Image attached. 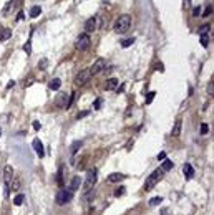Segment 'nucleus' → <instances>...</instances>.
I'll return each mask as SVG.
<instances>
[{"mask_svg":"<svg viewBox=\"0 0 214 215\" xmlns=\"http://www.w3.org/2000/svg\"><path fill=\"white\" fill-rule=\"evenodd\" d=\"M129 27H131V17L129 15H121V17H118V20L114 22V32L120 35L125 33Z\"/></svg>","mask_w":214,"mask_h":215,"instance_id":"obj_1","label":"nucleus"},{"mask_svg":"<svg viewBox=\"0 0 214 215\" xmlns=\"http://www.w3.org/2000/svg\"><path fill=\"white\" fill-rule=\"evenodd\" d=\"M163 175H164V172H163L161 169H156L153 174L146 179V182H144V190H151V189H154V185L163 179Z\"/></svg>","mask_w":214,"mask_h":215,"instance_id":"obj_2","label":"nucleus"},{"mask_svg":"<svg viewBox=\"0 0 214 215\" xmlns=\"http://www.w3.org/2000/svg\"><path fill=\"white\" fill-rule=\"evenodd\" d=\"M72 199H73V192L68 190V189H60L58 194H57V204H58V205H65V204H68Z\"/></svg>","mask_w":214,"mask_h":215,"instance_id":"obj_3","label":"nucleus"},{"mask_svg":"<svg viewBox=\"0 0 214 215\" xmlns=\"http://www.w3.org/2000/svg\"><path fill=\"white\" fill-rule=\"evenodd\" d=\"M90 43H91V40H90L88 33H81V35H78V38L75 41V47H76V50L81 51V50H87L90 47Z\"/></svg>","mask_w":214,"mask_h":215,"instance_id":"obj_4","label":"nucleus"},{"mask_svg":"<svg viewBox=\"0 0 214 215\" xmlns=\"http://www.w3.org/2000/svg\"><path fill=\"white\" fill-rule=\"evenodd\" d=\"M105 66H106V61H105V58H98V60H96L93 65H91V68H90L88 71H90V74L93 76V74H98L100 71H105Z\"/></svg>","mask_w":214,"mask_h":215,"instance_id":"obj_5","label":"nucleus"},{"mask_svg":"<svg viewBox=\"0 0 214 215\" xmlns=\"http://www.w3.org/2000/svg\"><path fill=\"white\" fill-rule=\"evenodd\" d=\"M90 78H91L90 71H88V70H83V71H80V73L75 76V85H76V86H83V85H87L88 81H90Z\"/></svg>","mask_w":214,"mask_h":215,"instance_id":"obj_6","label":"nucleus"},{"mask_svg":"<svg viewBox=\"0 0 214 215\" xmlns=\"http://www.w3.org/2000/svg\"><path fill=\"white\" fill-rule=\"evenodd\" d=\"M95 184H96V170L91 169V170H88L87 172V179H85V189L90 190V189L95 187Z\"/></svg>","mask_w":214,"mask_h":215,"instance_id":"obj_7","label":"nucleus"},{"mask_svg":"<svg viewBox=\"0 0 214 215\" xmlns=\"http://www.w3.org/2000/svg\"><path fill=\"white\" fill-rule=\"evenodd\" d=\"M12 179H14V167L12 166H5V169H3V182H5L7 189H10Z\"/></svg>","mask_w":214,"mask_h":215,"instance_id":"obj_8","label":"nucleus"},{"mask_svg":"<svg viewBox=\"0 0 214 215\" xmlns=\"http://www.w3.org/2000/svg\"><path fill=\"white\" fill-rule=\"evenodd\" d=\"M18 5H20V0H10V2H7V3H5V7H3V10H2V14L8 15V12H10V10L17 8Z\"/></svg>","mask_w":214,"mask_h":215,"instance_id":"obj_9","label":"nucleus"},{"mask_svg":"<svg viewBox=\"0 0 214 215\" xmlns=\"http://www.w3.org/2000/svg\"><path fill=\"white\" fill-rule=\"evenodd\" d=\"M32 146H33V151L37 152V154H38V157H43V156H45V151H43V144H42L40 139H33Z\"/></svg>","mask_w":214,"mask_h":215,"instance_id":"obj_10","label":"nucleus"},{"mask_svg":"<svg viewBox=\"0 0 214 215\" xmlns=\"http://www.w3.org/2000/svg\"><path fill=\"white\" fill-rule=\"evenodd\" d=\"M118 85H120L118 78H110V80L105 83V89H106V91H111V89H118Z\"/></svg>","mask_w":214,"mask_h":215,"instance_id":"obj_11","label":"nucleus"},{"mask_svg":"<svg viewBox=\"0 0 214 215\" xmlns=\"http://www.w3.org/2000/svg\"><path fill=\"white\" fill-rule=\"evenodd\" d=\"M96 30V18H88L87 22H85V32L87 33H90V32H95Z\"/></svg>","mask_w":214,"mask_h":215,"instance_id":"obj_12","label":"nucleus"},{"mask_svg":"<svg viewBox=\"0 0 214 215\" xmlns=\"http://www.w3.org/2000/svg\"><path fill=\"white\" fill-rule=\"evenodd\" d=\"M12 37V30L7 27H0V41H7Z\"/></svg>","mask_w":214,"mask_h":215,"instance_id":"obj_13","label":"nucleus"},{"mask_svg":"<svg viewBox=\"0 0 214 215\" xmlns=\"http://www.w3.org/2000/svg\"><path fill=\"white\" fill-rule=\"evenodd\" d=\"M183 172H184V177H186L187 181H189V179H193L194 169H193V166H191V164H184V166H183Z\"/></svg>","mask_w":214,"mask_h":215,"instance_id":"obj_14","label":"nucleus"},{"mask_svg":"<svg viewBox=\"0 0 214 215\" xmlns=\"http://www.w3.org/2000/svg\"><path fill=\"white\" fill-rule=\"evenodd\" d=\"M181 134V119L178 118L176 121H174V126H173V131H171V136L173 137H178Z\"/></svg>","mask_w":214,"mask_h":215,"instance_id":"obj_15","label":"nucleus"},{"mask_svg":"<svg viewBox=\"0 0 214 215\" xmlns=\"http://www.w3.org/2000/svg\"><path fill=\"white\" fill-rule=\"evenodd\" d=\"M80 185H81V179L78 175H75L73 179H72V182H70V190H72V192H73V190H78Z\"/></svg>","mask_w":214,"mask_h":215,"instance_id":"obj_16","label":"nucleus"},{"mask_svg":"<svg viewBox=\"0 0 214 215\" xmlns=\"http://www.w3.org/2000/svg\"><path fill=\"white\" fill-rule=\"evenodd\" d=\"M174 167V164H173V161H169V159H164V161H163V166H161V170H163V172H166V170H171V169Z\"/></svg>","mask_w":214,"mask_h":215,"instance_id":"obj_17","label":"nucleus"},{"mask_svg":"<svg viewBox=\"0 0 214 215\" xmlns=\"http://www.w3.org/2000/svg\"><path fill=\"white\" fill-rule=\"evenodd\" d=\"M126 175L125 174H110L108 175V182H120V181H123Z\"/></svg>","mask_w":214,"mask_h":215,"instance_id":"obj_18","label":"nucleus"},{"mask_svg":"<svg viewBox=\"0 0 214 215\" xmlns=\"http://www.w3.org/2000/svg\"><path fill=\"white\" fill-rule=\"evenodd\" d=\"M61 86V80H58V78H55V80L50 81V89H53V91H58Z\"/></svg>","mask_w":214,"mask_h":215,"instance_id":"obj_19","label":"nucleus"},{"mask_svg":"<svg viewBox=\"0 0 214 215\" xmlns=\"http://www.w3.org/2000/svg\"><path fill=\"white\" fill-rule=\"evenodd\" d=\"M40 14H42V8L38 7V5H33V7L30 8V17H32V18H37Z\"/></svg>","mask_w":214,"mask_h":215,"instance_id":"obj_20","label":"nucleus"},{"mask_svg":"<svg viewBox=\"0 0 214 215\" xmlns=\"http://www.w3.org/2000/svg\"><path fill=\"white\" fill-rule=\"evenodd\" d=\"M23 200H25V195H23V194H18V195L14 199V205H17V207H18V205H22V204H23Z\"/></svg>","mask_w":214,"mask_h":215,"instance_id":"obj_21","label":"nucleus"},{"mask_svg":"<svg viewBox=\"0 0 214 215\" xmlns=\"http://www.w3.org/2000/svg\"><path fill=\"white\" fill-rule=\"evenodd\" d=\"M161 202H163V197H153V199L149 200V205H151V207H156V205H159Z\"/></svg>","mask_w":214,"mask_h":215,"instance_id":"obj_22","label":"nucleus"},{"mask_svg":"<svg viewBox=\"0 0 214 215\" xmlns=\"http://www.w3.org/2000/svg\"><path fill=\"white\" fill-rule=\"evenodd\" d=\"M47 66H48V60L47 58H42V60L38 61V70L43 71V70H47Z\"/></svg>","mask_w":214,"mask_h":215,"instance_id":"obj_23","label":"nucleus"},{"mask_svg":"<svg viewBox=\"0 0 214 215\" xmlns=\"http://www.w3.org/2000/svg\"><path fill=\"white\" fill-rule=\"evenodd\" d=\"M154 96H156V93H154V91H149V93L146 94L144 103H146V104H151V103H153V99H154Z\"/></svg>","mask_w":214,"mask_h":215,"instance_id":"obj_24","label":"nucleus"},{"mask_svg":"<svg viewBox=\"0 0 214 215\" xmlns=\"http://www.w3.org/2000/svg\"><path fill=\"white\" fill-rule=\"evenodd\" d=\"M23 51L27 55H32V41L28 40V41H25V45H23Z\"/></svg>","mask_w":214,"mask_h":215,"instance_id":"obj_25","label":"nucleus"},{"mask_svg":"<svg viewBox=\"0 0 214 215\" xmlns=\"http://www.w3.org/2000/svg\"><path fill=\"white\" fill-rule=\"evenodd\" d=\"M133 43H134V38H126V40L121 41V47H123V48H128V47H131Z\"/></svg>","mask_w":214,"mask_h":215,"instance_id":"obj_26","label":"nucleus"},{"mask_svg":"<svg viewBox=\"0 0 214 215\" xmlns=\"http://www.w3.org/2000/svg\"><path fill=\"white\" fill-rule=\"evenodd\" d=\"M10 187L14 189V190H18V189H20V181H18V179H12V182H10Z\"/></svg>","mask_w":214,"mask_h":215,"instance_id":"obj_27","label":"nucleus"},{"mask_svg":"<svg viewBox=\"0 0 214 215\" xmlns=\"http://www.w3.org/2000/svg\"><path fill=\"white\" fill-rule=\"evenodd\" d=\"M81 144H83L81 141H75L73 144H72V152H73V154H75V152H76V151H78V149L81 147Z\"/></svg>","mask_w":214,"mask_h":215,"instance_id":"obj_28","label":"nucleus"},{"mask_svg":"<svg viewBox=\"0 0 214 215\" xmlns=\"http://www.w3.org/2000/svg\"><path fill=\"white\" fill-rule=\"evenodd\" d=\"M201 45H202L204 48L209 45V37H207V35H201Z\"/></svg>","mask_w":214,"mask_h":215,"instance_id":"obj_29","label":"nucleus"},{"mask_svg":"<svg viewBox=\"0 0 214 215\" xmlns=\"http://www.w3.org/2000/svg\"><path fill=\"white\" fill-rule=\"evenodd\" d=\"M58 185L63 187V167H60V170H58Z\"/></svg>","mask_w":214,"mask_h":215,"instance_id":"obj_30","label":"nucleus"},{"mask_svg":"<svg viewBox=\"0 0 214 215\" xmlns=\"http://www.w3.org/2000/svg\"><path fill=\"white\" fill-rule=\"evenodd\" d=\"M209 25H202V27L199 28V35H207V32H209Z\"/></svg>","mask_w":214,"mask_h":215,"instance_id":"obj_31","label":"nucleus"},{"mask_svg":"<svg viewBox=\"0 0 214 215\" xmlns=\"http://www.w3.org/2000/svg\"><path fill=\"white\" fill-rule=\"evenodd\" d=\"M207 131H209V126H207L206 122H202V124H201V134L202 136L207 134Z\"/></svg>","mask_w":214,"mask_h":215,"instance_id":"obj_32","label":"nucleus"},{"mask_svg":"<svg viewBox=\"0 0 214 215\" xmlns=\"http://www.w3.org/2000/svg\"><path fill=\"white\" fill-rule=\"evenodd\" d=\"M101 103H103V99H101V98H96V99H95L93 108H95V109H100V108H101Z\"/></svg>","mask_w":214,"mask_h":215,"instance_id":"obj_33","label":"nucleus"},{"mask_svg":"<svg viewBox=\"0 0 214 215\" xmlns=\"http://www.w3.org/2000/svg\"><path fill=\"white\" fill-rule=\"evenodd\" d=\"M211 14H213V5H209V7H207L206 10L202 12V17H209Z\"/></svg>","mask_w":214,"mask_h":215,"instance_id":"obj_34","label":"nucleus"},{"mask_svg":"<svg viewBox=\"0 0 214 215\" xmlns=\"http://www.w3.org/2000/svg\"><path fill=\"white\" fill-rule=\"evenodd\" d=\"M91 197H93V192H91V189H90V190H88L87 194L83 195V199H85V200H90V199H91Z\"/></svg>","mask_w":214,"mask_h":215,"instance_id":"obj_35","label":"nucleus"},{"mask_svg":"<svg viewBox=\"0 0 214 215\" xmlns=\"http://www.w3.org/2000/svg\"><path fill=\"white\" fill-rule=\"evenodd\" d=\"M193 15H194V17H198V15H201V7H199V5L193 8Z\"/></svg>","mask_w":214,"mask_h":215,"instance_id":"obj_36","label":"nucleus"},{"mask_svg":"<svg viewBox=\"0 0 214 215\" xmlns=\"http://www.w3.org/2000/svg\"><path fill=\"white\" fill-rule=\"evenodd\" d=\"M125 192H126V190H125V187H121V189H118V190L114 192V195L118 197V195H123V194H125Z\"/></svg>","mask_w":214,"mask_h":215,"instance_id":"obj_37","label":"nucleus"},{"mask_svg":"<svg viewBox=\"0 0 214 215\" xmlns=\"http://www.w3.org/2000/svg\"><path fill=\"white\" fill-rule=\"evenodd\" d=\"M88 113H90V111H81V113H78V116H76V118H78V119H81V118L88 116Z\"/></svg>","mask_w":214,"mask_h":215,"instance_id":"obj_38","label":"nucleus"},{"mask_svg":"<svg viewBox=\"0 0 214 215\" xmlns=\"http://www.w3.org/2000/svg\"><path fill=\"white\" fill-rule=\"evenodd\" d=\"M40 128H42V124L38 121H33V129L35 131H40Z\"/></svg>","mask_w":214,"mask_h":215,"instance_id":"obj_39","label":"nucleus"},{"mask_svg":"<svg viewBox=\"0 0 214 215\" xmlns=\"http://www.w3.org/2000/svg\"><path fill=\"white\" fill-rule=\"evenodd\" d=\"M166 159V152H159V156H158V161H164Z\"/></svg>","mask_w":214,"mask_h":215,"instance_id":"obj_40","label":"nucleus"},{"mask_svg":"<svg viewBox=\"0 0 214 215\" xmlns=\"http://www.w3.org/2000/svg\"><path fill=\"white\" fill-rule=\"evenodd\" d=\"M156 70H159L161 73L164 71V66H163V63H156Z\"/></svg>","mask_w":214,"mask_h":215,"instance_id":"obj_41","label":"nucleus"},{"mask_svg":"<svg viewBox=\"0 0 214 215\" xmlns=\"http://www.w3.org/2000/svg\"><path fill=\"white\" fill-rule=\"evenodd\" d=\"M14 86H15V81L12 80V81H10V83L7 85V89H10V88H14Z\"/></svg>","mask_w":214,"mask_h":215,"instance_id":"obj_42","label":"nucleus"},{"mask_svg":"<svg viewBox=\"0 0 214 215\" xmlns=\"http://www.w3.org/2000/svg\"><path fill=\"white\" fill-rule=\"evenodd\" d=\"M207 91H209V93L213 94V91H214V88H213V81H211V85H209V86H207Z\"/></svg>","mask_w":214,"mask_h":215,"instance_id":"obj_43","label":"nucleus"},{"mask_svg":"<svg viewBox=\"0 0 214 215\" xmlns=\"http://www.w3.org/2000/svg\"><path fill=\"white\" fill-rule=\"evenodd\" d=\"M189 5H191V2H189V0H184V8H189Z\"/></svg>","mask_w":214,"mask_h":215,"instance_id":"obj_44","label":"nucleus"},{"mask_svg":"<svg viewBox=\"0 0 214 215\" xmlns=\"http://www.w3.org/2000/svg\"><path fill=\"white\" fill-rule=\"evenodd\" d=\"M17 20H18V22H20V20H23V14H22V12L18 14V17H17Z\"/></svg>","mask_w":214,"mask_h":215,"instance_id":"obj_45","label":"nucleus"},{"mask_svg":"<svg viewBox=\"0 0 214 215\" xmlns=\"http://www.w3.org/2000/svg\"><path fill=\"white\" fill-rule=\"evenodd\" d=\"M161 215H168V210H166V208H164V210L161 212Z\"/></svg>","mask_w":214,"mask_h":215,"instance_id":"obj_46","label":"nucleus"},{"mask_svg":"<svg viewBox=\"0 0 214 215\" xmlns=\"http://www.w3.org/2000/svg\"><path fill=\"white\" fill-rule=\"evenodd\" d=\"M0 136H2V131H0Z\"/></svg>","mask_w":214,"mask_h":215,"instance_id":"obj_47","label":"nucleus"}]
</instances>
